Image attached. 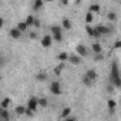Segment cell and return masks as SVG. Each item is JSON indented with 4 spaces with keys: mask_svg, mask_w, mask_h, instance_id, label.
<instances>
[{
    "mask_svg": "<svg viewBox=\"0 0 121 121\" xmlns=\"http://www.w3.org/2000/svg\"><path fill=\"white\" fill-rule=\"evenodd\" d=\"M104 60V56L101 54V53H95V56H94V61H103Z\"/></svg>",
    "mask_w": 121,
    "mask_h": 121,
    "instance_id": "cell-30",
    "label": "cell"
},
{
    "mask_svg": "<svg viewBox=\"0 0 121 121\" xmlns=\"http://www.w3.org/2000/svg\"><path fill=\"white\" fill-rule=\"evenodd\" d=\"M57 58H58V60H60V61H66V60H67V58H69V54H67V53H64V51H63V53H60V54H58V56H57Z\"/></svg>",
    "mask_w": 121,
    "mask_h": 121,
    "instance_id": "cell-21",
    "label": "cell"
},
{
    "mask_svg": "<svg viewBox=\"0 0 121 121\" xmlns=\"http://www.w3.org/2000/svg\"><path fill=\"white\" fill-rule=\"evenodd\" d=\"M108 19H110L111 22H117L118 17H117V14H115L114 12H110V13H108Z\"/></svg>",
    "mask_w": 121,
    "mask_h": 121,
    "instance_id": "cell-31",
    "label": "cell"
},
{
    "mask_svg": "<svg viewBox=\"0 0 121 121\" xmlns=\"http://www.w3.org/2000/svg\"><path fill=\"white\" fill-rule=\"evenodd\" d=\"M37 105H39L37 98H36V97H30L29 101H27V107H26V108H29V110H31V111L34 112V111L37 110Z\"/></svg>",
    "mask_w": 121,
    "mask_h": 121,
    "instance_id": "cell-4",
    "label": "cell"
},
{
    "mask_svg": "<svg viewBox=\"0 0 121 121\" xmlns=\"http://www.w3.org/2000/svg\"><path fill=\"white\" fill-rule=\"evenodd\" d=\"M30 39H37V33L36 31H30V36H29Z\"/></svg>",
    "mask_w": 121,
    "mask_h": 121,
    "instance_id": "cell-36",
    "label": "cell"
},
{
    "mask_svg": "<svg viewBox=\"0 0 121 121\" xmlns=\"http://www.w3.org/2000/svg\"><path fill=\"white\" fill-rule=\"evenodd\" d=\"M76 3H81V0H76Z\"/></svg>",
    "mask_w": 121,
    "mask_h": 121,
    "instance_id": "cell-40",
    "label": "cell"
},
{
    "mask_svg": "<svg viewBox=\"0 0 121 121\" xmlns=\"http://www.w3.org/2000/svg\"><path fill=\"white\" fill-rule=\"evenodd\" d=\"M121 47V40H115L114 43V48H120Z\"/></svg>",
    "mask_w": 121,
    "mask_h": 121,
    "instance_id": "cell-35",
    "label": "cell"
},
{
    "mask_svg": "<svg viewBox=\"0 0 121 121\" xmlns=\"http://www.w3.org/2000/svg\"><path fill=\"white\" fill-rule=\"evenodd\" d=\"M69 61L71 63V64H74V66H78L80 63H81V57L78 56V54H73V56H69Z\"/></svg>",
    "mask_w": 121,
    "mask_h": 121,
    "instance_id": "cell-5",
    "label": "cell"
},
{
    "mask_svg": "<svg viewBox=\"0 0 121 121\" xmlns=\"http://www.w3.org/2000/svg\"><path fill=\"white\" fill-rule=\"evenodd\" d=\"M43 2H44V3H46V2H53V0H43Z\"/></svg>",
    "mask_w": 121,
    "mask_h": 121,
    "instance_id": "cell-39",
    "label": "cell"
},
{
    "mask_svg": "<svg viewBox=\"0 0 121 121\" xmlns=\"http://www.w3.org/2000/svg\"><path fill=\"white\" fill-rule=\"evenodd\" d=\"M111 83H112V86L115 87V88H120L121 87V78L120 77H117V78H112V80H110Z\"/></svg>",
    "mask_w": 121,
    "mask_h": 121,
    "instance_id": "cell-16",
    "label": "cell"
},
{
    "mask_svg": "<svg viewBox=\"0 0 121 121\" xmlns=\"http://www.w3.org/2000/svg\"><path fill=\"white\" fill-rule=\"evenodd\" d=\"M9 105H10V98H7V97H6V98H3V100H2V104H0V107L7 108Z\"/></svg>",
    "mask_w": 121,
    "mask_h": 121,
    "instance_id": "cell-22",
    "label": "cell"
},
{
    "mask_svg": "<svg viewBox=\"0 0 121 121\" xmlns=\"http://www.w3.org/2000/svg\"><path fill=\"white\" fill-rule=\"evenodd\" d=\"M61 24H63V29H64V30H70V29H71V22H70V19H67V17L63 19Z\"/></svg>",
    "mask_w": 121,
    "mask_h": 121,
    "instance_id": "cell-11",
    "label": "cell"
},
{
    "mask_svg": "<svg viewBox=\"0 0 121 121\" xmlns=\"http://www.w3.org/2000/svg\"><path fill=\"white\" fill-rule=\"evenodd\" d=\"M93 20H94V17H93V13H91V12H88V13L86 14V23L88 24V23H91Z\"/></svg>",
    "mask_w": 121,
    "mask_h": 121,
    "instance_id": "cell-28",
    "label": "cell"
},
{
    "mask_svg": "<svg viewBox=\"0 0 121 121\" xmlns=\"http://www.w3.org/2000/svg\"><path fill=\"white\" fill-rule=\"evenodd\" d=\"M50 91H51L54 95L61 94V87H60V83H58V81H53V83L50 84Z\"/></svg>",
    "mask_w": 121,
    "mask_h": 121,
    "instance_id": "cell-3",
    "label": "cell"
},
{
    "mask_svg": "<svg viewBox=\"0 0 121 121\" xmlns=\"http://www.w3.org/2000/svg\"><path fill=\"white\" fill-rule=\"evenodd\" d=\"M83 83H84V86H87V87H91L94 81H91V80H90L87 76H83Z\"/></svg>",
    "mask_w": 121,
    "mask_h": 121,
    "instance_id": "cell-20",
    "label": "cell"
},
{
    "mask_svg": "<svg viewBox=\"0 0 121 121\" xmlns=\"http://www.w3.org/2000/svg\"><path fill=\"white\" fill-rule=\"evenodd\" d=\"M33 26H34V27H37V29H39V27H40V26H41V23H40V20H39V19H36V17H34V22H33Z\"/></svg>",
    "mask_w": 121,
    "mask_h": 121,
    "instance_id": "cell-33",
    "label": "cell"
},
{
    "mask_svg": "<svg viewBox=\"0 0 121 121\" xmlns=\"http://www.w3.org/2000/svg\"><path fill=\"white\" fill-rule=\"evenodd\" d=\"M51 39H53V41H61L63 40V33L61 31H58V33H53V36H51Z\"/></svg>",
    "mask_w": 121,
    "mask_h": 121,
    "instance_id": "cell-12",
    "label": "cell"
},
{
    "mask_svg": "<svg viewBox=\"0 0 121 121\" xmlns=\"http://www.w3.org/2000/svg\"><path fill=\"white\" fill-rule=\"evenodd\" d=\"M36 78H37L39 81H46V80H47V74H46V73H37Z\"/></svg>",
    "mask_w": 121,
    "mask_h": 121,
    "instance_id": "cell-19",
    "label": "cell"
},
{
    "mask_svg": "<svg viewBox=\"0 0 121 121\" xmlns=\"http://www.w3.org/2000/svg\"><path fill=\"white\" fill-rule=\"evenodd\" d=\"M91 48H93L94 53H101V51H103V47H101L100 43H94V44L91 46Z\"/></svg>",
    "mask_w": 121,
    "mask_h": 121,
    "instance_id": "cell-15",
    "label": "cell"
},
{
    "mask_svg": "<svg viewBox=\"0 0 121 121\" xmlns=\"http://www.w3.org/2000/svg\"><path fill=\"white\" fill-rule=\"evenodd\" d=\"M50 30H51V33H58V31H61L63 29L60 27V26H51V29H50Z\"/></svg>",
    "mask_w": 121,
    "mask_h": 121,
    "instance_id": "cell-32",
    "label": "cell"
},
{
    "mask_svg": "<svg viewBox=\"0 0 121 121\" xmlns=\"http://www.w3.org/2000/svg\"><path fill=\"white\" fill-rule=\"evenodd\" d=\"M0 80H2V76H0Z\"/></svg>",
    "mask_w": 121,
    "mask_h": 121,
    "instance_id": "cell-42",
    "label": "cell"
},
{
    "mask_svg": "<svg viewBox=\"0 0 121 121\" xmlns=\"http://www.w3.org/2000/svg\"><path fill=\"white\" fill-rule=\"evenodd\" d=\"M63 69H64V61H63L61 64H60L58 67H56V69H54V73H56V76H60V73H61V70H63Z\"/></svg>",
    "mask_w": 121,
    "mask_h": 121,
    "instance_id": "cell-26",
    "label": "cell"
},
{
    "mask_svg": "<svg viewBox=\"0 0 121 121\" xmlns=\"http://www.w3.org/2000/svg\"><path fill=\"white\" fill-rule=\"evenodd\" d=\"M37 103H39V105H40V107H43V108L48 105V101H47V98H44V97L39 98V100H37Z\"/></svg>",
    "mask_w": 121,
    "mask_h": 121,
    "instance_id": "cell-17",
    "label": "cell"
},
{
    "mask_svg": "<svg viewBox=\"0 0 121 121\" xmlns=\"http://www.w3.org/2000/svg\"><path fill=\"white\" fill-rule=\"evenodd\" d=\"M43 6H44V2H43V0H34V4H33V9H34V10H40Z\"/></svg>",
    "mask_w": 121,
    "mask_h": 121,
    "instance_id": "cell-13",
    "label": "cell"
},
{
    "mask_svg": "<svg viewBox=\"0 0 121 121\" xmlns=\"http://www.w3.org/2000/svg\"><path fill=\"white\" fill-rule=\"evenodd\" d=\"M90 12L91 13H100V4H91L90 6Z\"/></svg>",
    "mask_w": 121,
    "mask_h": 121,
    "instance_id": "cell-23",
    "label": "cell"
},
{
    "mask_svg": "<svg viewBox=\"0 0 121 121\" xmlns=\"http://www.w3.org/2000/svg\"><path fill=\"white\" fill-rule=\"evenodd\" d=\"M51 43H53V39H51V36L50 34H47V36H44L43 39H41V46L43 47H50L51 46Z\"/></svg>",
    "mask_w": 121,
    "mask_h": 121,
    "instance_id": "cell-6",
    "label": "cell"
},
{
    "mask_svg": "<svg viewBox=\"0 0 121 121\" xmlns=\"http://www.w3.org/2000/svg\"><path fill=\"white\" fill-rule=\"evenodd\" d=\"M107 105H108V108H110V111L111 112H114V108H115V105H117V103L112 100V98H108V101H107Z\"/></svg>",
    "mask_w": 121,
    "mask_h": 121,
    "instance_id": "cell-14",
    "label": "cell"
},
{
    "mask_svg": "<svg viewBox=\"0 0 121 121\" xmlns=\"http://www.w3.org/2000/svg\"><path fill=\"white\" fill-rule=\"evenodd\" d=\"M70 112H71V108H70V107H66V108L61 111V117H63V118H66L67 115H70Z\"/></svg>",
    "mask_w": 121,
    "mask_h": 121,
    "instance_id": "cell-27",
    "label": "cell"
},
{
    "mask_svg": "<svg viewBox=\"0 0 121 121\" xmlns=\"http://www.w3.org/2000/svg\"><path fill=\"white\" fill-rule=\"evenodd\" d=\"M0 4H2V0H0Z\"/></svg>",
    "mask_w": 121,
    "mask_h": 121,
    "instance_id": "cell-41",
    "label": "cell"
},
{
    "mask_svg": "<svg viewBox=\"0 0 121 121\" xmlns=\"http://www.w3.org/2000/svg\"><path fill=\"white\" fill-rule=\"evenodd\" d=\"M76 53L80 56V57H87L88 56V48L84 46V44H78L76 47Z\"/></svg>",
    "mask_w": 121,
    "mask_h": 121,
    "instance_id": "cell-2",
    "label": "cell"
},
{
    "mask_svg": "<svg viewBox=\"0 0 121 121\" xmlns=\"http://www.w3.org/2000/svg\"><path fill=\"white\" fill-rule=\"evenodd\" d=\"M86 31H87V34H88L90 37H93V36H94V29H93L91 26H88V24L86 26Z\"/></svg>",
    "mask_w": 121,
    "mask_h": 121,
    "instance_id": "cell-29",
    "label": "cell"
},
{
    "mask_svg": "<svg viewBox=\"0 0 121 121\" xmlns=\"http://www.w3.org/2000/svg\"><path fill=\"white\" fill-rule=\"evenodd\" d=\"M114 90H115V87H114L112 84H108V86H107V91H108L110 94H111V93H114Z\"/></svg>",
    "mask_w": 121,
    "mask_h": 121,
    "instance_id": "cell-34",
    "label": "cell"
},
{
    "mask_svg": "<svg viewBox=\"0 0 121 121\" xmlns=\"http://www.w3.org/2000/svg\"><path fill=\"white\" fill-rule=\"evenodd\" d=\"M84 76H87V77H88V78H90L91 81H95V80H97V77H98L97 71H95V70H93V69H91V70H87Z\"/></svg>",
    "mask_w": 121,
    "mask_h": 121,
    "instance_id": "cell-8",
    "label": "cell"
},
{
    "mask_svg": "<svg viewBox=\"0 0 121 121\" xmlns=\"http://www.w3.org/2000/svg\"><path fill=\"white\" fill-rule=\"evenodd\" d=\"M24 111H26V107H23V105H17V107H16V114L23 115V114H24Z\"/></svg>",
    "mask_w": 121,
    "mask_h": 121,
    "instance_id": "cell-25",
    "label": "cell"
},
{
    "mask_svg": "<svg viewBox=\"0 0 121 121\" xmlns=\"http://www.w3.org/2000/svg\"><path fill=\"white\" fill-rule=\"evenodd\" d=\"M120 77V71H118V61H114L111 64V73H110V80Z\"/></svg>",
    "mask_w": 121,
    "mask_h": 121,
    "instance_id": "cell-1",
    "label": "cell"
},
{
    "mask_svg": "<svg viewBox=\"0 0 121 121\" xmlns=\"http://www.w3.org/2000/svg\"><path fill=\"white\" fill-rule=\"evenodd\" d=\"M95 30H97L100 34H108V33H111V31H112V29L105 27V26H97V27H95Z\"/></svg>",
    "mask_w": 121,
    "mask_h": 121,
    "instance_id": "cell-9",
    "label": "cell"
},
{
    "mask_svg": "<svg viewBox=\"0 0 121 121\" xmlns=\"http://www.w3.org/2000/svg\"><path fill=\"white\" fill-rule=\"evenodd\" d=\"M10 37L14 39V40H19V39L22 37V31H20L17 27H13V29L10 30Z\"/></svg>",
    "mask_w": 121,
    "mask_h": 121,
    "instance_id": "cell-7",
    "label": "cell"
},
{
    "mask_svg": "<svg viewBox=\"0 0 121 121\" xmlns=\"http://www.w3.org/2000/svg\"><path fill=\"white\" fill-rule=\"evenodd\" d=\"M3 23H4V20H3V17H0V29L3 27Z\"/></svg>",
    "mask_w": 121,
    "mask_h": 121,
    "instance_id": "cell-37",
    "label": "cell"
},
{
    "mask_svg": "<svg viewBox=\"0 0 121 121\" xmlns=\"http://www.w3.org/2000/svg\"><path fill=\"white\" fill-rule=\"evenodd\" d=\"M61 3H63V4H67V3H69V0H61Z\"/></svg>",
    "mask_w": 121,
    "mask_h": 121,
    "instance_id": "cell-38",
    "label": "cell"
},
{
    "mask_svg": "<svg viewBox=\"0 0 121 121\" xmlns=\"http://www.w3.org/2000/svg\"><path fill=\"white\" fill-rule=\"evenodd\" d=\"M33 22H34V17H33V16H27L26 20H24V23L27 24V27H31V26H33Z\"/></svg>",
    "mask_w": 121,
    "mask_h": 121,
    "instance_id": "cell-18",
    "label": "cell"
},
{
    "mask_svg": "<svg viewBox=\"0 0 121 121\" xmlns=\"http://www.w3.org/2000/svg\"><path fill=\"white\" fill-rule=\"evenodd\" d=\"M17 29H19V30H20V31L23 33V31H26V30H27L29 27H27V24H26L24 22H22V23H19V24H17Z\"/></svg>",
    "mask_w": 121,
    "mask_h": 121,
    "instance_id": "cell-24",
    "label": "cell"
},
{
    "mask_svg": "<svg viewBox=\"0 0 121 121\" xmlns=\"http://www.w3.org/2000/svg\"><path fill=\"white\" fill-rule=\"evenodd\" d=\"M0 118H2V120H6V121L10 118V114H9L7 108H3V107H0Z\"/></svg>",
    "mask_w": 121,
    "mask_h": 121,
    "instance_id": "cell-10",
    "label": "cell"
}]
</instances>
